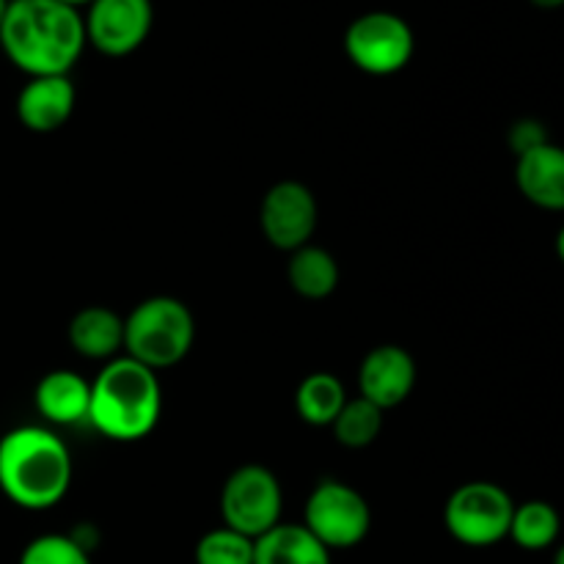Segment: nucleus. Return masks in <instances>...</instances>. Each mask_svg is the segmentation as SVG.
Returning a JSON list of instances; mask_svg holds the SVG:
<instances>
[{
	"label": "nucleus",
	"instance_id": "nucleus-5",
	"mask_svg": "<svg viewBox=\"0 0 564 564\" xmlns=\"http://www.w3.org/2000/svg\"><path fill=\"white\" fill-rule=\"evenodd\" d=\"M516 501L496 482H466L446 499V532L468 549H490L510 538Z\"/></svg>",
	"mask_w": 564,
	"mask_h": 564
},
{
	"label": "nucleus",
	"instance_id": "nucleus-20",
	"mask_svg": "<svg viewBox=\"0 0 564 564\" xmlns=\"http://www.w3.org/2000/svg\"><path fill=\"white\" fill-rule=\"evenodd\" d=\"M330 427H334L336 441L341 446H347V449H367L369 444L378 441L380 430H383V411L364 400V397H356V400L345 402V408H341V413Z\"/></svg>",
	"mask_w": 564,
	"mask_h": 564
},
{
	"label": "nucleus",
	"instance_id": "nucleus-22",
	"mask_svg": "<svg viewBox=\"0 0 564 564\" xmlns=\"http://www.w3.org/2000/svg\"><path fill=\"white\" fill-rule=\"evenodd\" d=\"M20 564H91V556L69 534H39L22 549Z\"/></svg>",
	"mask_w": 564,
	"mask_h": 564
},
{
	"label": "nucleus",
	"instance_id": "nucleus-26",
	"mask_svg": "<svg viewBox=\"0 0 564 564\" xmlns=\"http://www.w3.org/2000/svg\"><path fill=\"white\" fill-rule=\"evenodd\" d=\"M61 3H66V6H72V9H77V11H80L83 6H91L94 0H61Z\"/></svg>",
	"mask_w": 564,
	"mask_h": 564
},
{
	"label": "nucleus",
	"instance_id": "nucleus-12",
	"mask_svg": "<svg viewBox=\"0 0 564 564\" xmlns=\"http://www.w3.org/2000/svg\"><path fill=\"white\" fill-rule=\"evenodd\" d=\"M77 91L69 75L28 77L17 94V119L31 132H55L75 113Z\"/></svg>",
	"mask_w": 564,
	"mask_h": 564
},
{
	"label": "nucleus",
	"instance_id": "nucleus-17",
	"mask_svg": "<svg viewBox=\"0 0 564 564\" xmlns=\"http://www.w3.org/2000/svg\"><path fill=\"white\" fill-rule=\"evenodd\" d=\"M286 279L290 286L306 301H325L339 286V264L334 253L319 246H303L290 253L286 264Z\"/></svg>",
	"mask_w": 564,
	"mask_h": 564
},
{
	"label": "nucleus",
	"instance_id": "nucleus-18",
	"mask_svg": "<svg viewBox=\"0 0 564 564\" xmlns=\"http://www.w3.org/2000/svg\"><path fill=\"white\" fill-rule=\"evenodd\" d=\"M347 402L345 383L330 372H312L295 391V411L312 427H330Z\"/></svg>",
	"mask_w": 564,
	"mask_h": 564
},
{
	"label": "nucleus",
	"instance_id": "nucleus-15",
	"mask_svg": "<svg viewBox=\"0 0 564 564\" xmlns=\"http://www.w3.org/2000/svg\"><path fill=\"white\" fill-rule=\"evenodd\" d=\"M69 345L88 361H113L124 350V319L108 306H86L72 317Z\"/></svg>",
	"mask_w": 564,
	"mask_h": 564
},
{
	"label": "nucleus",
	"instance_id": "nucleus-3",
	"mask_svg": "<svg viewBox=\"0 0 564 564\" xmlns=\"http://www.w3.org/2000/svg\"><path fill=\"white\" fill-rule=\"evenodd\" d=\"M163 413V389L158 372L130 356L105 364L91 380L88 422L110 441L135 444L152 435Z\"/></svg>",
	"mask_w": 564,
	"mask_h": 564
},
{
	"label": "nucleus",
	"instance_id": "nucleus-7",
	"mask_svg": "<svg viewBox=\"0 0 564 564\" xmlns=\"http://www.w3.org/2000/svg\"><path fill=\"white\" fill-rule=\"evenodd\" d=\"M284 490L270 468L248 463L229 474L220 490V516L224 527L259 540L281 523Z\"/></svg>",
	"mask_w": 564,
	"mask_h": 564
},
{
	"label": "nucleus",
	"instance_id": "nucleus-10",
	"mask_svg": "<svg viewBox=\"0 0 564 564\" xmlns=\"http://www.w3.org/2000/svg\"><path fill=\"white\" fill-rule=\"evenodd\" d=\"M317 198L303 182L295 180L275 182L264 193L262 207H259V226H262L264 240L284 253L308 246L317 229Z\"/></svg>",
	"mask_w": 564,
	"mask_h": 564
},
{
	"label": "nucleus",
	"instance_id": "nucleus-11",
	"mask_svg": "<svg viewBox=\"0 0 564 564\" xmlns=\"http://www.w3.org/2000/svg\"><path fill=\"white\" fill-rule=\"evenodd\" d=\"M419 369L411 352L400 345H380L364 356L358 367V397L380 411L402 405L416 389Z\"/></svg>",
	"mask_w": 564,
	"mask_h": 564
},
{
	"label": "nucleus",
	"instance_id": "nucleus-2",
	"mask_svg": "<svg viewBox=\"0 0 564 564\" xmlns=\"http://www.w3.org/2000/svg\"><path fill=\"white\" fill-rule=\"evenodd\" d=\"M72 485V455L47 427L25 424L0 438V490L20 510L44 512L64 501Z\"/></svg>",
	"mask_w": 564,
	"mask_h": 564
},
{
	"label": "nucleus",
	"instance_id": "nucleus-23",
	"mask_svg": "<svg viewBox=\"0 0 564 564\" xmlns=\"http://www.w3.org/2000/svg\"><path fill=\"white\" fill-rule=\"evenodd\" d=\"M543 143H549V135L538 119H521L510 127V149L516 152V158L543 147Z\"/></svg>",
	"mask_w": 564,
	"mask_h": 564
},
{
	"label": "nucleus",
	"instance_id": "nucleus-1",
	"mask_svg": "<svg viewBox=\"0 0 564 564\" xmlns=\"http://www.w3.org/2000/svg\"><path fill=\"white\" fill-rule=\"evenodd\" d=\"M86 44L83 14L72 6L61 0H9L0 47L28 77L69 75Z\"/></svg>",
	"mask_w": 564,
	"mask_h": 564
},
{
	"label": "nucleus",
	"instance_id": "nucleus-21",
	"mask_svg": "<svg viewBox=\"0 0 564 564\" xmlns=\"http://www.w3.org/2000/svg\"><path fill=\"white\" fill-rule=\"evenodd\" d=\"M253 549L257 540L229 527H218L196 543V564H253Z\"/></svg>",
	"mask_w": 564,
	"mask_h": 564
},
{
	"label": "nucleus",
	"instance_id": "nucleus-13",
	"mask_svg": "<svg viewBox=\"0 0 564 564\" xmlns=\"http://www.w3.org/2000/svg\"><path fill=\"white\" fill-rule=\"evenodd\" d=\"M516 185L534 207L564 213V147L549 141L521 154L516 163Z\"/></svg>",
	"mask_w": 564,
	"mask_h": 564
},
{
	"label": "nucleus",
	"instance_id": "nucleus-24",
	"mask_svg": "<svg viewBox=\"0 0 564 564\" xmlns=\"http://www.w3.org/2000/svg\"><path fill=\"white\" fill-rule=\"evenodd\" d=\"M538 9H545V11H554V9H562L564 0H532Z\"/></svg>",
	"mask_w": 564,
	"mask_h": 564
},
{
	"label": "nucleus",
	"instance_id": "nucleus-19",
	"mask_svg": "<svg viewBox=\"0 0 564 564\" xmlns=\"http://www.w3.org/2000/svg\"><path fill=\"white\" fill-rule=\"evenodd\" d=\"M562 532V518L549 501L516 505L510 523V540L523 551H545L556 543Z\"/></svg>",
	"mask_w": 564,
	"mask_h": 564
},
{
	"label": "nucleus",
	"instance_id": "nucleus-6",
	"mask_svg": "<svg viewBox=\"0 0 564 564\" xmlns=\"http://www.w3.org/2000/svg\"><path fill=\"white\" fill-rule=\"evenodd\" d=\"M345 53L356 69L372 77H389L411 64L416 36L394 11H367L347 25Z\"/></svg>",
	"mask_w": 564,
	"mask_h": 564
},
{
	"label": "nucleus",
	"instance_id": "nucleus-27",
	"mask_svg": "<svg viewBox=\"0 0 564 564\" xmlns=\"http://www.w3.org/2000/svg\"><path fill=\"white\" fill-rule=\"evenodd\" d=\"M554 564H564V543L560 545V549H556V554H554Z\"/></svg>",
	"mask_w": 564,
	"mask_h": 564
},
{
	"label": "nucleus",
	"instance_id": "nucleus-25",
	"mask_svg": "<svg viewBox=\"0 0 564 564\" xmlns=\"http://www.w3.org/2000/svg\"><path fill=\"white\" fill-rule=\"evenodd\" d=\"M556 257H560L564 264V226L560 229V235H556Z\"/></svg>",
	"mask_w": 564,
	"mask_h": 564
},
{
	"label": "nucleus",
	"instance_id": "nucleus-8",
	"mask_svg": "<svg viewBox=\"0 0 564 564\" xmlns=\"http://www.w3.org/2000/svg\"><path fill=\"white\" fill-rule=\"evenodd\" d=\"M303 527L328 551L356 549L372 529V510L356 488L339 479H323L308 494Z\"/></svg>",
	"mask_w": 564,
	"mask_h": 564
},
{
	"label": "nucleus",
	"instance_id": "nucleus-16",
	"mask_svg": "<svg viewBox=\"0 0 564 564\" xmlns=\"http://www.w3.org/2000/svg\"><path fill=\"white\" fill-rule=\"evenodd\" d=\"M253 564H330V551L303 523H279L257 540Z\"/></svg>",
	"mask_w": 564,
	"mask_h": 564
},
{
	"label": "nucleus",
	"instance_id": "nucleus-9",
	"mask_svg": "<svg viewBox=\"0 0 564 564\" xmlns=\"http://www.w3.org/2000/svg\"><path fill=\"white\" fill-rule=\"evenodd\" d=\"M86 42L108 58H124L143 47L154 25L152 0H94L83 14Z\"/></svg>",
	"mask_w": 564,
	"mask_h": 564
},
{
	"label": "nucleus",
	"instance_id": "nucleus-14",
	"mask_svg": "<svg viewBox=\"0 0 564 564\" xmlns=\"http://www.w3.org/2000/svg\"><path fill=\"white\" fill-rule=\"evenodd\" d=\"M36 411L55 427H75L88 422L91 405V383L72 369H53L39 380L33 391Z\"/></svg>",
	"mask_w": 564,
	"mask_h": 564
},
{
	"label": "nucleus",
	"instance_id": "nucleus-4",
	"mask_svg": "<svg viewBox=\"0 0 564 564\" xmlns=\"http://www.w3.org/2000/svg\"><path fill=\"white\" fill-rule=\"evenodd\" d=\"M193 341L196 317L180 297H147L124 319V352L154 372L185 361Z\"/></svg>",
	"mask_w": 564,
	"mask_h": 564
},
{
	"label": "nucleus",
	"instance_id": "nucleus-28",
	"mask_svg": "<svg viewBox=\"0 0 564 564\" xmlns=\"http://www.w3.org/2000/svg\"><path fill=\"white\" fill-rule=\"evenodd\" d=\"M6 9H9V0H0V25H3L6 20Z\"/></svg>",
	"mask_w": 564,
	"mask_h": 564
}]
</instances>
